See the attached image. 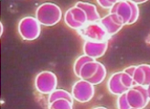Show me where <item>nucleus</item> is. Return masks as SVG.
Here are the masks:
<instances>
[{
    "label": "nucleus",
    "mask_w": 150,
    "mask_h": 109,
    "mask_svg": "<svg viewBox=\"0 0 150 109\" xmlns=\"http://www.w3.org/2000/svg\"><path fill=\"white\" fill-rule=\"evenodd\" d=\"M109 14H117L122 18L124 25H128L132 18V8L128 1L122 0V1H117V3L109 10Z\"/></svg>",
    "instance_id": "obj_9"
},
{
    "label": "nucleus",
    "mask_w": 150,
    "mask_h": 109,
    "mask_svg": "<svg viewBox=\"0 0 150 109\" xmlns=\"http://www.w3.org/2000/svg\"><path fill=\"white\" fill-rule=\"evenodd\" d=\"M100 24L103 27L110 37L118 33L125 26L122 18L117 14H108L107 16L101 18Z\"/></svg>",
    "instance_id": "obj_7"
},
{
    "label": "nucleus",
    "mask_w": 150,
    "mask_h": 109,
    "mask_svg": "<svg viewBox=\"0 0 150 109\" xmlns=\"http://www.w3.org/2000/svg\"><path fill=\"white\" fill-rule=\"evenodd\" d=\"M107 89L111 94L118 96L128 91V89L125 87L121 82V71L115 72L110 76L107 81Z\"/></svg>",
    "instance_id": "obj_10"
},
{
    "label": "nucleus",
    "mask_w": 150,
    "mask_h": 109,
    "mask_svg": "<svg viewBox=\"0 0 150 109\" xmlns=\"http://www.w3.org/2000/svg\"><path fill=\"white\" fill-rule=\"evenodd\" d=\"M136 68H137V65H132V66H129V67L125 68L123 71L126 72L127 74H129L130 76H132V77H133L134 71V70H136Z\"/></svg>",
    "instance_id": "obj_25"
},
{
    "label": "nucleus",
    "mask_w": 150,
    "mask_h": 109,
    "mask_svg": "<svg viewBox=\"0 0 150 109\" xmlns=\"http://www.w3.org/2000/svg\"><path fill=\"white\" fill-rule=\"evenodd\" d=\"M117 108L118 109H130V105L126 98V93L119 96L117 98Z\"/></svg>",
    "instance_id": "obj_22"
},
{
    "label": "nucleus",
    "mask_w": 150,
    "mask_h": 109,
    "mask_svg": "<svg viewBox=\"0 0 150 109\" xmlns=\"http://www.w3.org/2000/svg\"><path fill=\"white\" fill-rule=\"evenodd\" d=\"M108 49V41L96 42V41H84L83 53L93 60H97L105 54Z\"/></svg>",
    "instance_id": "obj_8"
},
{
    "label": "nucleus",
    "mask_w": 150,
    "mask_h": 109,
    "mask_svg": "<svg viewBox=\"0 0 150 109\" xmlns=\"http://www.w3.org/2000/svg\"><path fill=\"white\" fill-rule=\"evenodd\" d=\"M35 16L40 25L51 27L61 21L62 12L61 8L53 3H43L36 9Z\"/></svg>",
    "instance_id": "obj_1"
},
{
    "label": "nucleus",
    "mask_w": 150,
    "mask_h": 109,
    "mask_svg": "<svg viewBox=\"0 0 150 109\" xmlns=\"http://www.w3.org/2000/svg\"><path fill=\"white\" fill-rule=\"evenodd\" d=\"M75 6L80 8L86 13L88 23L100 22V20H101L100 14L98 10H97V8L93 4L87 3V2H77Z\"/></svg>",
    "instance_id": "obj_11"
},
{
    "label": "nucleus",
    "mask_w": 150,
    "mask_h": 109,
    "mask_svg": "<svg viewBox=\"0 0 150 109\" xmlns=\"http://www.w3.org/2000/svg\"><path fill=\"white\" fill-rule=\"evenodd\" d=\"M130 109H136V108H130Z\"/></svg>",
    "instance_id": "obj_30"
},
{
    "label": "nucleus",
    "mask_w": 150,
    "mask_h": 109,
    "mask_svg": "<svg viewBox=\"0 0 150 109\" xmlns=\"http://www.w3.org/2000/svg\"><path fill=\"white\" fill-rule=\"evenodd\" d=\"M34 85L36 90L41 94H50L58 85V79L54 72L43 71L35 78Z\"/></svg>",
    "instance_id": "obj_4"
},
{
    "label": "nucleus",
    "mask_w": 150,
    "mask_h": 109,
    "mask_svg": "<svg viewBox=\"0 0 150 109\" xmlns=\"http://www.w3.org/2000/svg\"><path fill=\"white\" fill-rule=\"evenodd\" d=\"M71 96L74 100L79 103H88L91 101L95 93L94 85L86 80L80 79L71 87Z\"/></svg>",
    "instance_id": "obj_5"
},
{
    "label": "nucleus",
    "mask_w": 150,
    "mask_h": 109,
    "mask_svg": "<svg viewBox=\"0 0 150 109\" xmlns=\"http://www.w3.org/2000/svg\"><path fill=\"white\" fill-rule=\"evenodd\" d=\"M64 22L68 27H70L71 28H72V30H80L81 28H82L85 26V25H82V24L77 22V21L73 18L70 9L67 10L64 14Z\"/></svg>",
    "instance_id": "obj_17"
},
{
    "label": "nucleus",
    "mask_w": 150,
    "mask_h": 109,
    "mask_svg": "<svg viewBox=\"0 0 150 109\" xmlns=\"http://www.w3.org/2000/svg\"><path fill=\"white\" fill-rule=\"evenodd\" d=\"M98 66H99V62L94 60L86 62L80 71V79L86 80L87 81L90 78H92L97 71Z\"/></svg>",
    "instance_id": "obj_12"
},
{
    "label": "nucleus",
    "mask_w": 150,
    "mask_h": 109,
    "mask_svg": "<svg viewBox=\"0 0 150 109\" xmlns=\"http://www.w3.org/2000/svg\"><path fill=\"white\" fill-rule=\"evenodd\" d=\"M18 30L20 37L24 40L32 41L39 38L41 32V27L36 18L26 17L19 21Z\"/></svg>",
    "instance_id": "obj_2"
},
{
    "label": "nucleus",
    "mask_w": 150,
    "mask_h": 109,
    "mask_svg": "<svg viewBox=\"0 0 150 109\" xmlns=\"http://www.w3.org/2000/svg\"><path fill=\"white\" fill-rule=\"evenodd\" d=\"M126 98L131 108L144 109L149 103L147 89L146 86L136 85L126 92Z\"/></svg>",
    "instance_id": "obj_6"
},
{
    "label": "nucleus",
    "mask_w": 150,
    "mask_h": 109,
    "mask_svg": "<svg viewBox=\"0 0 150 109\" xmlns=\"http://www.w3.org/2000/svg\"><path fill=\"white\" fill-rule=\"evenodd\" d=\"M121 82L125 87H126L127 89H130L132 87L136 86L134 83L133 77L130 76L129 74H127L125 71H121Z\"/></svg>",
    "instance_id": "obj_21"
},
{
    "label": "nucleus",
    "mask_w": 150,
    "mask_h": 109,
    "mask_svg": "<svg viewBox=\"0 0 150 109\" xmlns=\"http://www.w3.org/2000/svg\"><path fill=\"white\" fill-rule=\"evenodd\" d=\"M146 1H134V4H137V5H138V4H143V3H146Z\"/></svg>",
    "instance_id": "obj_28"
},
{
    "label": "nucleus",
    "mask_w": 150,
    "mask_h": 109,
    "mask_svg": "<svg viewBox=\"0 0 150 109\" xmlns=\"http://www.w3.org/2000/svg\"><path fill=\"white\" fill-rule=\"evenodd\" d=\"M146 89H147V93H148V98H149V101H150V84L146 86Z\"/></svg>",
    "instance_id": "obj_26"
},
{
    "label": "nucleus",
    "mask_w": 150,
    "mask_h": 109,
    "mask_svg": "<svg viewBox=\"0 0 150 109\" xmlns=\"http://www.w3.org/2000/svg\"><path fill=\"white\" fill-rule=\"evenodd\" d=\"M105 107H103V106H98V107H95V108H93V109H104Z\"/></svg>",
    "instance_id": "obj_29"
},
{
    "label": "nucleus",
    "mask_w": 150,
    "mask_h": 109,
    "mask_svg": "<svg viewBox=\"0 0 150 109\" xmlns=\"http://www.w3.org/2000/svg\"><path fill=\"white\" fill-rule=\"evenodd\" d=\"M104 109H107V108H104Z\"/></svg>",
    "instance_id": "obj_31"
},
{
    "label": "nucleus",
    "mask_w": 150,
    "mask_h": 109,
    "mask_svg": "<svg viewBox=\"0 0 150 109\" xmlns=\"http://www.w3.org/2000/svg\"><path fill=\"white\" fill-rule=\"evenodd\" d=\"M133 80L136 85L144 86L145 81H146V75H145L144 70L141 68L140 65H137V68L134 70V74H133Z\"/></svg>",
    "instance_id": "obj_18"
},
{
    "label": "nucleus",
    "mask_w": 150,
    "mask_h": 109,
    "mask_svg": "<svg viewBox=\"0 0 150 109\" xmlns=\"http://www.w3.org/2000/svg\"><path fill=\"white\" fill-rule=\"evenodd\" d=\"M78 33L81 36L82 39H84V41L103 42L108 41L111 38L100 22L87 23L83 28L78 30Z\"/></svg>",
    "instance_id": "obj_3"
},
{
    "label": "nucleus",
    "mask_w": 150,
    "mask_h": 109,
    "mask_svg": "<svg viewBox=\"0 0 150 109\" xmlns=\"http://www.w3.org/2000/svg\"><path fill=\"white\" fill-rule=\"evenodd\" d=\"M141 68L144 70L145 75H146V81L144 86H147L150 84V65L149 64H139Z\"/></svg>",
    "instance_id": "obj_24"
},
{
    "label": "nucleus",
    "mask_w": 150,
    "mask_h": 109,
    "mask_svg": "<svg viewBox=\"0 0 150 109\" xmlns=\"http://www.w3.org/2000/svg\"><path fill=\"white\" fill-rule=\"evenodd\" d=\"M118 0H98L97 3L99 4L100 6H102L103 8L104 9H111L112 6H114Z\"/></svg>",
    "instance_id": "obj_23"
},
{
    "label": "nucleus",
    "mask_w": 150,
    "mask_h": 109,
    "mask_svg": "<svg viewBox=\"0 0 150 109\" xmlns=\"http://www.w3.org/2000/svg\"><path fill=\"white\" fill-rule=\"evenodd\" d=\"M106 74H107V71H106L105 66H104L103 63L99 62V66H98V69H97V71L95 72V74L92 78L87 80V81L89 83H91L93 85H98L105 80Z\"/></svg>",
    "instance_id": "obj_13"
},
{
    "label": "nucleus",
    "mask_w": 150,
    "mask_h": 109,
    "mask_svg": "<svg viewBox=\"0 0 150 109\" xmlns=\"http://www.w3.org/2000/svg\"><path fill=\"white\" fill-rule=\"evenodd\" d=\"M70 11L71 13V15L73 17V18L77 21V22L82 24V25H86L88 23V19H87V15L86 13L81 9L80 8H77V6H72V8H70Z\"/></svg>",
    "instance_id": "obj_15"
},
{
    "label": "nucleus",
    "mask_w": 150,
    "mask_h": 109,
    "mask_svg": "<svg viewBox=\"0 0 150 109\" xmlns=\"http://www.w3.org/2000/svg\"><path fill=\"white\" fill-rule=\"evenodd\" d=\"M73 103L67 99H58L49 104V109H72Z\"/></svg>",
    "instance_id": "obj_19"
},
{
    "label": "nucleus",
    "mask_w": 150,
    "mask_h": 109,
    "mask_svg": "<svg viewBox=\"0 0 150 109\" xmlns=\"http://www.w3.org/2000/svg\"><path fill=\"white\" fill-rule=\"evenodd\" d=\"M128 3H129L131 8H132V18H131L129 23H128V25H131V24L136 23L138 19V18H139V8L137 4L134 3L133 0H129Z\"/></svg>",
    "instance_id": "obj_20"
},
{
    "label": "nucleus",
    "mask_w": 150,
    "mask_h": 109,
    "mask_svg": "<svg viewBox=\"0 0 150 109\" xmlns=\"http://www.w3.org/2000/svg\"><path fill=\"white\" fill-rule=\"evenodd\" d=\"M58 99H67L70 102H71V103H73V100H74L72 96H71V93H69L68 91L63 90V89H56L50 94H49L48 103L51 104L52 102H54Z\"/></svg>",
    "instance_id": "obj_14"
},
{
    "label": "nucleus",
    "mask_w": 150,
    "mask_h": 109,
    "mask_svg": "<svg viewBox=\"0 0 150 109\" xmlns=\"http://www.w3.org/2000/svg\"><path fill=\"white\" fill-rule=\"evenodd\" d=\"M0 28H1V31H0V35L3 34V31H4V28H3V24L0 23Z\"/></svg>",
    "instance_id": "obj_27"
},
{
    "label": "nucleus",
    "mask_w": 150,
    "mask_h": 109,
    "mask_svg": "<svg viewBox=\"0 0 150 109\" xmlns=\"http://www.w3.org/2000/svg\"><path fill=\"white\" fill-rule=\"evenodd\" d=\"M93 61V59H92L91 57H89L85 54L80 56L79 58H77V60L75 61L74 65H73V71H74V74L76 75L78 78H80V71L81 70V68L83 67V65L88 62H91ZM95 61V60H94Z\"/></svg>",
    "instance_id": "obj_16"
}]
</instances>
